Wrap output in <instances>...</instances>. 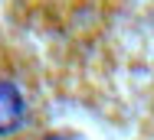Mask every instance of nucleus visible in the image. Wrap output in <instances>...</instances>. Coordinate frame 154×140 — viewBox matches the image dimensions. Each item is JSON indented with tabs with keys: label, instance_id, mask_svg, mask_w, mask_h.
I'll return each instance as SVG.
<instances>
[{
	"label": "nucleus",
	"instance_id": "f257e3e1",
	"mask_svg": "<svg viewBox=\"0 0 154 140\" xmlns=\"http://www.w3.org/2000/svg\"><path fill=\"white\" fill-rule=\"evenodd\" d=\"M23 117H26V104H23L20 88L7 78H0V137L23 127Z\"/></svg>",
	"mask_w": 154,
	"mask_h": 140
}]
</instances>
